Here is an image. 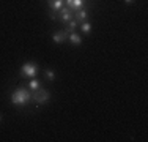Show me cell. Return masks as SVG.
I'll return each instance as SVG.
<instances>
[{
    "mask_svg": "<svg viewBox=\"0 0 148 142\" xmlns=\"http://www.w3.org/2000/svg\"><path fill=\"white\" fill-rule=\"evenodd\" d=\"M32 99V92L25 90L24 87H19L17 90H14L11 93V103L17 108H22V106H27Z\"/></svg>",
    "mask_w": 148,
    "mask_h": 142,
    "instance_id": "obj_1",
    "label": "cell"
},
{
    "mask_svg": "<svg viewBox=\"0 0 148 142\" xmlns=\"http://www.w3.org/2000/svg\"><path fill=\"white\" fill-rule=\"evenodd\" d=\"M32 99L36 101L38 104H46V103H49V99H51V93H49L47 90H44V88H38V90H33Z\"/></svg>",
    "mask_w": 148,
    "mask_h": 142,
    "instance_id": "obj_2",
    "label": "cell"
},
{
    "mask_svg": "<svg viewBox=\"0 0 148 142\" xmlns=\"http://www.w3.org/2000/svg\"><path fill=\"white\" fill-rule=\"evenodd\" d=\"M36 73H38V66L35 65L33 62L24 63L22 68H21V76H24V77H32V79H33V77L36 76Z\"/></svg>",
    "mask_w": 148,
    "mask_h": 142,
    "instance_id": "obj_3",
    "label": "cell"
},
{
    "mask_svg": "<svg viewBox=\"0 0 148 142\" xmlns=\"http://www.w3.org/2000/svg\"><path fill=\"white\" fill-rule=\"evenodd\" d=\"M73 16H74V13L69 8H66V6H65V8L62 6V8L57 11V21H60V22H66V24H68L69 21L73 19Z\"/></svg>",
    "mask_w": 148,
    "mask_h": 142,
    "instance_id": "obj_4",
    "label": "cell"
},
{
    "mask_svg": "<svg viewBox=\"0 0 148 142\" xmlns=\"http://www.w3.org/2000/svg\"><path fill=\"white\" fill-rule=\"evenodd\" d=\"M87 16H88V11H87V10H84V8H80V10H77V11H74L73 19L76 21L77 24H82V22H85Z\"/></svg>",
    "mask_w": 148,
    "mask_h": 142,
    "instance_id": "obj_5",
    "label": "cell"
},
{
    "mask_svg": "<svg viewBox=\"0 0 148 142\" xmlns=\"http://www.w3.org/2000/svg\"><path fill=\"white\" fill-rule=\"evenodd\" d=\"M65 3H66V8H69L73 13L84 6V0H65Z\"/></svg>",
    "mask_w": 148,
    "mask_h": 142,
    "instance_id": "obj_6",
    "label": "cell"
},
{
    "mask_svg": "<svg viewBox=\"0 0 148 142\" xmlns=\"http://www.w3.org/2000/svg\"><path fill=\"white\" fill-rule=\"evenodd\" d=\"M52 40H54V43H57V44H62V43H65L68 40V33L65 30H58L52 35Z\"/></svg>",
    "mask_w": 148,
    "mask_h": 142,
    "instance_id": "obj_7",
    "label": "cell"
},
{
    "mask_svg": "<svg viewBox=\"0 0 148 142\" xmlns=\"http://www.w3.org/2000/svg\"><path fill=\"white\" fill-rule=\"evenodd\" d=\"M47 3H49V10H51V11H55V13H57L58 10L63 6L65 0H47Z\"/></svg>",
    "mask_w": 148,
    "mask_h": 142,
    "instance_id": "obj_8",
    "label": "cell"
},
{
    "mask_svg": "<svg viewBox=\"0 0 148 142\" xmlns=\"http://www.w3.org/2000/svg\"><path fill=\"white\" fill-rule=\"evenodd\" d=\"M68 40L71 41V44H74V46H80V44H82V38H80V35H77L76 32L68 33Z\"/></svg>",
    "mask_w": 148,
    "mask_h": 142,
    "instance_id": "obj_9",
    "label": "cell"
},
{
    "mask_svg": "<svg viewBox=\"0 0 148 142\" xmlns=\"http://www.w3.org/2000/svg\"><path fill=\"white\" fill-rule=\"evenodd\" d=\"M41 87H43V82H41L40 79H32L30 84H29V88H30L32 92H33V90H38V88H41Z\"/></svg>",
    "mask_w": 148,
    "mask_h": 142,
    "instance_id": "obj_10",
    "label": "cell"
},
{
    "mask_svg": "<svg viewBox=\"0 0 148 142\" xmlns=\"http://www.w3.org/2000/svg\"><path fill=\"white\" fill-rule=\"evenodd\" d=\"M79 27L85 35H90V32H91V24L90 22H82V24H79Z\"/></svg>",
    "mask_w": 148,
    "mask_h": 142,
    "instance_id": "obj_11",
    "label": "cell"
},
{
    "mask_svg": "<svg viewBox=\"0 0 148 142\" xmlns=\"http://www.w3.org/2000/svg\"><path fill=\"white\" fill-rule=\"evenodd\" d=\"M77 26H79V24H77L74 19H71V21L68 22V26H66V30H65V32H66V33H71V32L76 30V27H77Z\"/></svg>",
    "mask_w": 148,
    "mask_h": 142,
    "instance_id": "obj_12",
    "label": "cell"
},
{
    "mask_svg": "<svg viewBox=\"0 0 148 142\" xmlns=\"http://www.w3.org/2000/svg\"><path fill=\"white\" fill-rule=\"evenodd\" d=\"M44 74H46V79H49V81H54L55 79V73L52 70H46Z\"/></svg>",
    "mask_w": 148,
    "mask_h": 142,
    "instance_id": "obj_13",
    "label": "cell"
},
{
    "mask_svg": "<svg viewBox=\"0 0 148 142\" xmlns=\"http://www.w3.org/2000/svg\"><path fill=\"white\" fill-rule=\"evenodd\" d=\"M49 16H51L52 21H57V13H55V11H51V13H49Z\"/></svg>",
    "mask_w": 148,
    "mask_h": 142,
    "instance_id": "obj_14",
    "label": "cell"
},
{
    "mask_svg": "<svg viewBox=\"0 0 148 142\" xmlns=\"http://www.w3.org/2000/svg\"><path fill=\"white\" fill-rule=\"evenodd\" d=\"M132 2H134V0H125V3H128V5H131Z\"/></svg>",
    "mask_w": 148,
    "mask_h": 142,
    "instance_id": "obj_15",
    "label": "cell"
},
{
    "mask_svg": "<svg viewBox=\"0 0 148 142\" xmlns=\"http://www.w3.org/2000/svg\"><path fill=\"white\" fill-rule=\"evenodd\" d=\"M0 122H2V115H0Z\"/></svg>",
    "mask_w": 148,
    "mask_h": 142,
    "instance_id": "obj_16",
    "label": "cell"
}]
</instances>
